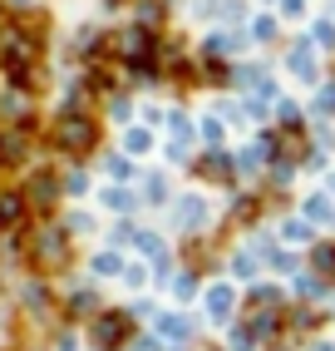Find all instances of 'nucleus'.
Here are the masks:
<instances>
[{
	"mask_svg": "<svg viewBox=\"0 0 335 351\" xmlns=\"http://www.w3.org/2000/svg\"><path fill=\"white\" fill-rule=\"evenodd\" d=\"M306 213H310V218H330V203H325V198H310Z\"/></svg>",
	"mask_w": 335,
	"mask_h": 351,
	"instance_id": "9d476101",
	"label": "nucleus"
},
{
	"mask_svg": "<svg viewBox=\"0 0 335 351\" xmlns=\"http://www.w3.org/2000/svg\"><path fill=\"white\" fill-rule=\"evenodd\" d=\"M94 341H99V346L129 341V317H124V312H104V317H94Z\"/></svg>",
	"mask_w": 335,
	"mask_h": 351,
	"instance_id": "f03ea898",
	"label": "nucleus"
},
{
	"mask_svg": "<svg viewBox=\"0 0 335 351\" xmlns=\"http://www.w3.org/2000/svg\"><path fill=\"white\" fill-rule=\"evenodd\" d=\"M20 218H25V198L20 193H0V228H10Z\"/></svg>",
	"mask_w": 335,
	"mask_h": 351,
	"instance_id": "20e7f679",
	"label": "nucleus"
},
{
	"mask_svg": "<svg viewBox=\"0 0 335 351\" xmlns=\"http://www.w3.org/2000/svg\"><path fill=\"white\" fill-rule=\"evenodd\" d=\"M178 218H183L187 228H193V223H202V203H198V198H187V203L178 208Z\"/></svg>",
	"mask_w": 335,
	"mask_h": 351,
	"instance_id": "1a4fd4ad",
	"label": "nucleus"
},
{
	"mask_svg": "<svg viewBox=\"0 0 335 351\" xmlns=\"http://www.w3.org/2000/svg\"><path fill=\"white\" fill-rule=\"evenodd\" d=\"M94 272H104V277H109V272H118V257H109V252H104L99 263H94Z\"/></svg>",
	"mask_w": 335,
	"mask_h": 351,
	"instance_id": "f8f14e48",
	"label": "nucleus"
},
{
	"mask_svg": "<svg viewBox=\"0 0 335 351\" xmlns=\"http://www.w3.org/2000/svg\"><path fill=\"white\" fill-rule=\"evenodd\" d=\"M202 173H207V178H232V163H227L222 154H212V158H202Z\"/></svg>",
	"mask_w": 335,
	"mask_h": 351,
	"instance_id": "0eeeda50",
	"label": "nucleus"
},
{
	"mask_svg": "<svg viewBox=\"0 0 335 351\" xmlns=\"http://www.w3.org/2000/svg\"><path fill=\"white\" fill-rule=\"evenodd\" d=\"M198 292V277H178V297H193Z\"/></svg>",
	"mask_w": 335,
	"mask_h": 351,
	"instance_id": "ddd939ff",
	"label": "nucleus"
},
{
	"mask_svg": "<svg viewBox=\"0 0 335 351\" xmlns=\"http://www.w3.org/2000/svg\"><path fill=\"white\" fill-rule=\"evenodd\" d=\"M35 257H40V263H64V232L44 228V232H40V243H35Z\"/></svg>",
	"mask_w": 335,
	"mask_h": 351,
	"instance_id": "7ed1b4c3",
	"label": "nucleus"
},
{
	"mask_svg": "<svg viewBox=\"0 0 335 351\" xmlns=\"http://www.w3.org/2000/svg\"><path fill=\"white\" fill-rule=\"evenodd\" d=\"M232 302H237V297H232V287H212V292H207L212 317H227V312H232Z\"/></svg>",
	"mask_w": 335,
	"mask_h": 351,
	"instance_id": "39448f33",
	"label": "nucleus"
},
{
	"mask_svg": "<svg viewBox=\"0 0 335 351\" xmlns=\"http://www.w3.org/2000/svg\"><path fill=\"white\" fill-rule=\"evenodd\" d=\"M129 149H133V154H143V149H148V134L133 129V134H129Z\"/></svg>",
	"mask_w": 335,
	"mask_h": 351,
	"instance_id": "9b49d317",
	"label": "nucleus"
},
{
	"mask_svg": "<svg viewBox=\"0 0 335 351\" xmlns=\"http://www.w3.org/2000/svg\"><path fill=\"white\" fill-rule=\"evenodd\" d=\"M94 138H99V134H94V124L84 119V114H64L59 129H55V144H59V149H69V154H84Z\"/></svg>",
	"mask_w": 335,
	"mask_h": 351,
	"instance_id": "f257e3e1",
	"label": "nucleus"
},
{
	"mask_svg": "<svg viewBox=\"0 0 335 351\" xmlns=\"http://www.w3.org/2000/svg\"><path fill=\"white\" fill-rule=\"evenodd\" d=\"M310 263H316V272L330 277V272H335V243H321L316 252H310Z\"/></svg>",
	"mask_w": 335,
	"mask_h": 351,
	"instance_id": "423d86ee",
	"label": "nucleus"
},
{
	"mask_svg": "<svg viewBox=\"0 0 335 351\" xmlns=\"http://www.w3.org/2000/svg\"><path fill=\"white\" fill-rule=\"evenodd\" d=\"M30 198H35V203H50V198H55V178H50V173H40V178L30 183Z\"/></svg>",
	"mask_w": 335,
	"mask_h": 351,
	"instance_id": "6e6552de",
	"label": "nucleus"
}]
</instances>
